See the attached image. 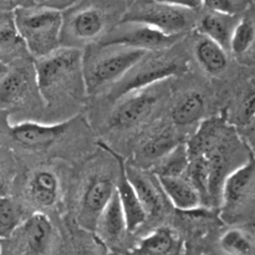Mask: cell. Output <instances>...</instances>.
<instances>
[{"instance_id": "23", "label": "cell", "mask_w": 255, "mask_h": 255, "mask_svg": "<svg viewBox=\"0 0 255 255\" xmlns=\"http://www.w3.org/2000/svg\"><path fill=\"white\" fill-rule=\"evenodd\" d=\"M255 45V19L244 16L237 21L231 37L229 50L234 56L243 57L251 52Z\"/></svg>"}, {"instance_id": "22", "label": "cell", "mask_w": 255, "mask_h": 255, "mask_svg": "<svg viewBox=\"0 0 255 255\" xmlns=\"http://www.w3.org/2000/svg\"><path fill=\"white\" fill-rule=\"evenodd\" d=\"M206 101L203 95L192 91L183 95L172 109V120L177 126L193 125L203 116Z\"/></svg>"}, {"instance_id": "21", "label": "cell", "mask_w": 255, "mask_h": 255, "mask_svg": "<svg viewBox=\"0 0 255 255\" xmlns=\"http://www.w3.org/2000/svg\"><path fill=\"white\" fill-rule=\"evenodd\" d=\"M194 54L202 69L211 75H219L228 66L227 52L218 42L202 35L194 45Z\"/></svg>"}, {"instance_id": "37", "label": "cell", "mask_w": 255, "mask_h": 255, "mask_svg": "<svg viewBox=\"0 0 255 255\" xmlns=\"http://www.w3.org/2000/svg\"><path fill=\"white\" fill-rule=\"evenodd\" d=\"M79 255H99V254H97L95 251H92V249H86V251H82Z\"/></svg>"}, {"instance_id": "24", "label": "cell", "mask_w": 255, "mask_h": 255, "mask_svg": "<svg viewBox=\"0 0 255 255\" xmlns=\"http://www.w3.org/2000/svg\"><path fill=\"white\" fill-rule=\"evenodd\" d=\"M219 247L227 255H253L255 241L251 233L243 228H231L219 239Z\"/></svg>"}, {"instance_id": "17", "label": "cell", "mask_w": 255, "mask_h": 255, "mask_svg": "<svg viewBox=\"0 0 255 255\" xmlns=\"http://www.w3.org/2000/svg\"><path fill=\"white\" fill-rule=\"evenodd\" d=\"M237 21L234 14L212 11L208 10L197 20V30L203 36L209 37L218 42L224 50H229L231 37Z\"/></svg>"}, {"instance_id": "1", "label": "cell", "mask_w": 255, "mask_h": 255, "mask_svg": "<svg viewBox=\"0 0 255 255\" xmlns=\"http://www.w3.org/2000/svg\"><path fill=\"white\" fill-rule=\"evenodd\" d=\"M37 91L46 104L79 97L85 89L84 54L77 47H59L35 65Z\"/></svg>"}, {"instance_id": "11", "label": "cell", "mask_w": 255, "mask_h": 255, "mask_svg": "<svg viewBox=\"0 0 255 255\" xmlns=\"http://www.w3.org/2000/svg\"><path fill=\"white\" fill-rule=\"evenodd\" d=\"M24 255H49L54 242V227L45 214L35 213L17 228Z\"/></svg>"}, {"instance_id": "20", "label": "cell", "mask_w": 255, "mask_h": 255, "mask_svg": "<svg viewBox=\"0 0 255 255\" xmlns=\"http://www.w3.org/2000/svg\"><path fill=\"white\" fill-rule=\"evenodd\" d=\"M26 51L17 32L12 12H0V64L6 65L22 57Z\"/></svg>"}, {"instance_id": "2", "label": "cell", "mask_w": 255, "mask_h": 255, "mask_svg": "<svg viewBox=\"0 0 255 255\" xmlns=\"http://www.w3.org/2000/svg\"><path fill=\"white\" fill-rule=\"evenodd\" d=\"M12 14L25 49L35 59H41L59 49L64 29L61 10L34 5L15 10Z\"/></svg>"}, {"instance_id": "36", "label": "cell", "mask_w": 255, "mask_h": 255, "mask_svg": "<svg viewBox=\"0 0 255 255\" xmlns=\"http://www.w3.org/2000/svg\"><path fill=\"white\" fill-rule=\"evenodd\" d=\"M7 67H9V66H6V65L0 64V80L2 79V76L5 75V72L7 71Z\"/></svg>"}, {"instance_id": "13", "label": "cell", "mask_w": 255, "mask_h": 255, "mask_svg": "<svg viewBox=\"0 0 255 255\" xmlns=\"http://www.w3.org/2000/svg\"><path fill=\"white\" fill-rule=\"evenodd\" d=\"M69 128V122L55 125H42L25 121L10 126L12 138L26 148L44 149L54 144Z\"/></svg>"}, {"instance_id": "10", "label": "cell", "mask_w": 255, "mask_h": 255, "mask_svg": "<svg viewBox=\"0 0 255 255\" xmlns=\"http://www.w3.org/2000/svg\"><path fill=\"white\" fill-rule=\"evenodd\" d=\"M116 192L114 182L106 176L90 179L80 201V221L89 228H95L100 214Z\"/></svg>"}, {"instance_id": "5", "label": "cell", "mask_w": 255, "mask_h": 255, "mask_svg": "<svg viewBox=\"0 0 255 255\" xmlns=\"http://www.w3.org/2000/svg\"><path fill=\"white\" fill-rule=\"evenodd\" d=\"M184 70L186 65L179 59L161 55L146 60L144 56L122 79L114 84L111 97L114 100H119L128 92L144 89L158 80L182 74Z\"/></svg>"}, {"instance_id": "7", "label": "cell", "mask_w": 255, "mask_h": 255, "mask_svg": "<svg viewBox=\"0 0 255 255\" xmlns=\"http://www.w3.org/2000/svg\"><path fill=\"white\" fill-rule=\"evenodd\" d=\"M120 100L110 117V125L115 128H129L143 122L154 109L157 96L144 89L126 94Z\"/></svg>"}, {"instance_id": "3", "label": "cell", "mask_w": 255, "mask_h": 255, "mask_svg": "<svg viewBox=\"0 0 255 255\" xmlns=\"http://www.w3.org/2000/svg\"><path fill=\"white\" fill-rule=\"evenodd\" d=\"M100 46V45H99ZM105 51L99 57L84 62L85 89L89 94L114 85L125 76L148 51L126 46H101Z\"/></svg>"}, {"instance_id": "26", "label": "cell", "mask_w": 255, "mask_h": 255, "mask_svg": "<svg viewBox=\"0 0 255 255\" xmlns=\"http://www.w3.org/2000/svg\"><path fill=\"white\" fill-rule=\"evenodd\" d=\"M188 149L187 144L179 143L159 159V163L154 168L156 176H186L188 168Z\"/></svg>"}, {"instance_id": "28", "label": "cell", "mask_w": 255, "mask_h": 255, "mask_svg": "<svg viewBox=\"0 0 255 255\" xmlns=\"http://www.w3.org/2000/svg\"><path fill=\"white\" fill-rule=\"evenodd\" d=\"M179 143H181L179 139L176 138L172 132H162L144 142L139 152H141L142 158L146 161H157V159L163 158Z\"/></svg>"}, {"instance_id": "33", "label": "cell", "mask_w": 255, "mask_h": 255, "mask_svg": "<svg viewBox=\"0 0 255 255\" xmlns=\"http://www.w3.org/2000/svg\"><path fill=\"white\" fill-rule=\"evenodd\" d=\"M244 127V139L255 158V117Z\"/></svg>"}, {"instance_id": "18", "label": "cell", "mask_w": 255, "mask_h": 255, "mask_svg": "<svg viewBox=\"0 0 255 255\" xmlns=\"http://www.w3.org/2000/svg\"><path fill=\"white\" fill-rule=\"evenodd\" d=\"M125 172L148 217L158 216L163 209V201L156 184L144 172L137 167L127 164L126 162H125Z\"/></svg>"}, {"instance_id": "29", "label": "cell", "mask_w": 255, "mask_h": 255, "mask_svg": "<svg viewBox=\"0 0 255 255\" xmlns=\"http://www.w3.org/2000/svg\"><path fill=\"white\" fill-rule=\"evenodd\" d=\"M255 117V87L251 90L242 101L238 111V121L242 126H246Z\"/></svg>"}, {"instance_id": "14", "label": "cell", "mask_w": 255, "mask_h": 255, "mask_svg": "<svg viewBox=\"0 0 255 255\" xmlns=\"http://www.w3.org/2000/svg\"><path fill=\"white\" fill-rule=\"evenodd\" d=\"M107 16L104 9L94 4L74 10L70 17V31L80 41H90L101 36L106 27Z\"/></svg>"}, {"instance_id": "4", "label": "cell", "mask_w": 255, "mask_h": 255, "mask_svg": "<svg viewBox=\"0 0 255 255\" xmlns=\"http://www.w3.org/2000/svg\"><path fill=\"white\" fill-rule=\"evenodd\" d=\"M121 21L141 22L168 35H181L194 26L196 11L157 0H133Z\"/></svg>"}, {"instance_id": "31", "label": "cell", "mask_w": 255, "mask_h": 255, "mask_svg": "<svg viewBox=\"0 0 255 255\" xmlns=\"http://www.w3.org/2000/svg\"><path fill=\"white\" fill-rule=\"evenodd\" d=\"M37 5L36 0H0V12H14L22 7Z\"/></svg>"}, {"instance_id": "19", "label": "cell", "mask_w": 255, "mask_h": 255, "mask_svg": "<svg viewBox=\"0 0 255 255\" xmlns=\"http://www.w3.org/2000/svg\"><path fill=\"white\" fill-rule=\"evenodd\" d=\"M95 228L100 238L107 243H116L124 237L125 232H127L126 219L117 192H115L112 198L100 214Z\"/></svg>"}, {"instance_id": "34", "label": "cell", "mask_w": 255, "mask_h": 255, "mask_svg": "<svg viewBox=\"0 0 255 255\" xmlns=\"http://www.w3.org/2000/svg\"><path fill=\"white\" fill-rule=\"evenodd\" d=\"M157 1L176 5V6L187 7V9L194 10V11H197V10L202 7V0H157Z\"/></svg>"}, {"instance_id": "12", "label": "cell", "mask_w": 255, "mask_h": 255, "mask_svg": "<svg viewBox=\"0 0 255 255\" xmlns=\"http://www.w3.org/2000/svg\"><path fill=\"white\" fill-rule=\"evenodd\" d=\"M100 146L104 149H106L107 152L115 156V158L117 159L120 164V177L119 182H117L116 192L117 196H119L120 203H121L122 209H124L125 213V219H126V226H127V232H134L139 228L141 226H143L144 222L148 218V214H147L146 209L142 206L141 201H139L138 196H137L136 191L132 187L131 182L127 178L126 172H125V159L121 156H119L117 153H115L111 148L106 146L104 143H100Z\"/></svg>"}, {"instance_id": "15", "label": "cell", "mask_w": 255, "mask_h": 255, "mask_svg": "<svg viewBox=\"0 0 255 255\" xmlns=\"http://www.w3.org/2000/svg\"><path fill=\"white\" fill-rule=\"evenodd\" d=\"M164 194L176 208L193 211L202 202L201 194L186 176H156Z\"/></svg>"}, {"instance_id": "9", "label": "cell", "mask_w": 255, "mask_h": 255, "mask_svg": "<svg viewBox=\"0 0 255 255\" xmlns=\"http://www.w3.org/2000/svg\"><path fill=\"white\" fill-rule=\"evenodd\" d=\"M255 179V158L253 156L227 174L221 191V202L227 213L237 211L249 197Z\"/></svg>"}, {"instance_id": "30", "label": "cell", "mask_w": 255, "mask_h": 255, "mask_svg": "<svg viewBox=\"0 0 255 255\" xmlns=\"http://www.w3.org/2000/svg\"><path fill=\"white\" fill-rule=\"evenodd\" d=\"M202 6L212 11L236 14L237 5L234 0H202Z\"/></svg>"}, {"instance_id": "32", "label": "cell", "mask_w": 255, "mask_h": 255, "mask_svg": "<svg viewBox=\"0 0 255 255\" xmlns=\"http://www.w3.org/2000/svg\"><path fill=\"white\" fill-rule=\"evenodd\" d=\"M10 184V171L4 159L0 157V196H6V191Z\"/></svg>"}, {"instance_id": "8", "label": "cell", "mask_w": 255, "mask_h": 255, "mask_svg": "<svg viewBox=\"0 0 255 255\" xmlns=\"http://www.w3.org/2000/svg\"><path fill=\"white\" fill-rule=\"evenodd\" d=\"M34 87H37L35 67L20 65L7 67L0 80V109L22 106L32 96Z\"/></svg>"}, {"instance_id": "38", "label": "cell", "mask_w": 255, "mask_h": 255, "mask_svg": "<svg viewBox=\"0 0 255 255\" xmlns=\"http://www.w3.org/2000/svg\"><path fill=\"white\" fill-rule=\"evenodd\" d=\"M0 255H1V247H0Z\"/></svg>"}, {"instance_id": "25", "label": "cell", "mask_w": 255, "mask_h": 255, "mask_svg": "<svg viewBox=\"0 0 255 255\" xmlns=\"http://www.w3.org/2000/svg\"><path fill=\"white\" fill-rule=\"evenodd\" d=\"M24 221L21 206L10 197L0 196V239L11 237Z\"/></svg>"}, {"instance_id": "6", "label": "cell", "mask_w": 255, "mask_h": 255, "mask_svg": "<svg viewBox=\"0 0 255 255\" xmlns=\"http://www.w3.org/2000/svg\"><path fill=\"white\" fill-rule=\"evenodd\" d=\"M181 35H168L141 22L120 21L99 41L100 46H126L157 51L172 46Z\"/></svg>"}, {"instance_id": "27", "label": "cell", "mask_w": 255, "mask_h": 255, "mask_svg": "<svg viewBox=\"0 0 255 255\" xmlns=\"http://www.w3.org/2000/svg\"><path fill=\"white\" fill-rule=\"evenodd\" d=\"M176 239L169 229L161 228L154 231L139 244L137 253L143 255H166L174 248Z\"/></svg>"}, {"instance_id": "35", "label": "cell", "mask_w": 255, "mask_h": 255, "mask_svg": "<svg viewBox=\"0 0 255 255\" xmlns=\"http://www.w3.org/2000/svg\"><path fill=\"white\" fill-rule=\"evenodd\" d=\"M37 5H44V6H50L55 7V9H64V7L70 6L74 2H76L77 0H36Z\"/></svg>"}, {"instance_id": "16", "label": "cell", "mask_w": 255, "mask_h": 255, "mask_svg": "<svg viewBox=\"0 0 255 255\" xmlns=\"http://www.w3.org/2000/svg\"><path fill=\"white\" fill-rule=\"evenodd\" d=\"M29 199L37 207L50 208L59 202L60 182L50 169H39L29 178L26 186Z\"/></svg>"}]
</instances>
